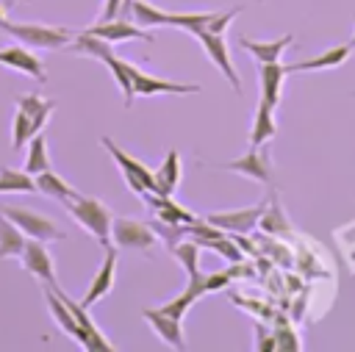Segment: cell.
Returning <instances> with one entry per match:
<instances>
[{
  "mask_svg": "<svg viewBox=\"0 0 355 352\" xmlns=\"http://www.w3.org/2000/svg\"><path fill=\"white\" fill-rule=\"evenodd\" d=\"M3 30L14 36L19 44L31 50H61L72 42V33L61 25H42V22H3Z\"/></svg>",
  "mask_w": 355,
  "mask_h": 352,
  "instance_id": "cell-1",
  "label": "cell"
},
{
  "mask_svg": "<svg viewBox=\"0 0 355 352\" xmlns=\"http://www.w3.org/2000/svg\"><path fill=\"white\" fill-rule=\"evenodd\" d=\"M67 208H69L72 219H75L86 233H92L103 247L111 244V222H114V216H111V211H108V205H105L103 200L80 194L78 200L67 202Z\"/></svg>",
  "mask_w": 355,
  "mask_h": 352,
  "instance_id": "cell-2",
  "label": "cell"
},
{
  "mask_svg": "<svg viewBox=\"0 0 355 352\" xmlns=\"http://www.w3.org/2000/svg\"><path fill=\"white\" fill-rule=\"evenodd\" d=\"M103 141V147L114 155V161L119 164V172H122V177H125V183H128V188L133 191V194H139V197H144L147 191H153V172L139 161V158H133V155H128L116 141H111L108 136H103L100 139Z\"/></svg>",
  "mask_w": 355,
  "mask_h": 352,
  "instance_id": "cell-3",
  "label": "cell"
},
{
  "mask_svg": "<svg viewBox=\"0 0 355 352\" xmlns=\"http://www.w3.org/2000/svg\"><path fill=\"white\" fill-rule=\"evenodd\" d=\"M111 238L116 249H133V252H150L155 247V230L139 219L119 216L111 222Z\"/></svg>",
  "mask_w": 355,
  "mask_h": 352,
  "instance_id": "cell-4",
  "label": "cell"
},
{
  "mask_svg": "<svg viewBox=\"0 0 355 352\" xmlns=\"http://www.w3.org/2000/svg\"><path fill=\"white\" fill-rule=\"evenodd\" d=\"M3 213H6L28 238H39V241H44V244H47V241H64V230H61L53 219L42 216V213H36V211L8 205Z\"/></svg>",
  "mask_w": 355,
  "mask_h": 352,
  "instance_id": "cell-5",
  "label": "cell"
},
{
  "mask_svg": "<svg viewBox=\"0 0 355 352\" xmlns=\"http://www.w3.org/2000/svg\"><path fill=\"white\" fill-rule=\"evenodd\" d=\"M200 39V44H202V50H205V55L214 61V67L225 75V80L233 86V91L236 94H241V80H239V72H236V67H233V58H230V47H227V42H225V33H200L197 36Z\"/></svg>",
  "mask_w": 355,
  "mask_h": 352,
  "instance_id": "cell-6",
  "label": "cell"
},
{
  "mask_svg": "<svg viewBox=\"0 0 355 352\" xmlns=\"http://www.w3.org/2000/svg\"><path fill=\"white\" fill-rule=\"evenodd\" d=\"M130 80H133V97H147V94H197V83H172L164 78H155L144 72L141 67L130 64Z\"/></svg>",
  "mask_w": 355,
  "mask_h": 352,
  "instance_id": "cell-7",
  "label": "cell"
},
{
  "mask_svg": "<svg viewBox=\"0 0 355 352\" xmlns=\"http://www.w3.org/2000/svg\"><path fill=\"white\" fill-rule=\"evenodd\" d=\"M266 211V202H258V205H250V208H236V211H219V213H208L205 222L216 225L219 230L225 233H250L261 216Z\"/></svg>",
  "mask_w": 355,
  "mask_h": 352,
  "instance_id": "cell-8",
  "label": "cell"
},
{
  "mask_svg": "<svg viewBox=\"0 0 355 352\" xmlns=\"http://www.w3.org/2000/svg\"><path fill=\"white\" fill-rule=\"evenodd\" d=\"M19 261H22V269H25L28 274L39 277L44 285H53V283H55V263H53V255L47 252L44 241L28 238V241H25V249H22V255H19Z\"/></svg>",
  "mask_w": 355,
  "mask_h": 352,
  "instance_id": "cell-9",
  "label": "cell"
},
{
  "mask_svg": "<svg viewBox=\"0 0 355 352\" xmlns=\"http://www.w3.org/2000/svg\"><path fill=\"white\" fill-rule=\"evenodd\" d=\"M222 169L227 172H236V175H244L250 180H258V183H272V164H269V152L261 150V147H252L250 152H244L241 158H233L227 164H222Z\"/></svg>",
  "mask_w": 355,
  "mask_h": 352,
  "instance_id": "cell-10",
  "label": "cell"
},
{
  "mask_svg": "<svg viewBox=\"0 0 355 352\" xmlns=\"http://www.w3.org/2000/svg\"><path fill=\"white\" fill-rule=\"evenodd\" d=\"M116 261H119V252H116V247H105V258H103V263H100V269L94 272V277H92V283H89V291H86V297L80 299L86 308H92L94 302H100L111 288H114V274H116Z\"/></svg>",
  "mask_w": 355,
  "mask_h": 352,
  "instance_id": "cell-11",
  "label": "cell"
},
{
  "mask_svg": "<svg viewBox=\"0 0 355 352\" xmlns=\"http://www.w3.org/2000/svg\"><path fill=\"white\" fill-rule=\"evenodd\" d=\"M0 64L17 69V72H22V75H31V78L39 80V83L47 80V69H44V64H42V61L31 53V47H25V44L3 47V50H0Z\"/></svg>",
  "mask_w": 355,
  "mask_h": 352,
  "instance_id": "cell-12",
  "label": "cell"
},
{
  "mask_svg": "<svg viewBox=\"0 0 355 352\" xmlns=\"http://www.w3.org/2000/svg\"><path fill=\"white\" fill-rule=\"evenodd\" d=\"M141 316L147 319V324L158 333V338H161L166 346H172V349H186V341H183V324H180V319H175V316L164 313L161 308H144V310H141Z\"/></svg>",
  "mask_w": 355,
  "mask_h": 352,
  "instance_id": "cell-13",
  "label": "cell"
},
{
  "mask_svg": "<svg viewBox=\"0 0 355 352\" xmlns=\"http://www.w3.org/2000/svg\"><path fill=\"white\" fill-rule=\"evenodd\" d=\"M89 33H94V36H100V39H105V42H128V39H141V42H153V36L144 30V28H139L136 22H130V19H108V22H94L92 28H86Z\"/></svg>",
  "mask_w": 355,
  "mask_h": 352,
  "instance_id": "cell-14",
  "label": "cell"
},
{
  "mask_svg": "<svg viewBox=\"0 0 355 352\" xmlns=\"http://www.w3.org/2000/svg\"><path fill=\"white\" fill-rule=\"evenodd\" d=\"M144 202L150 205V211H153L155 219H161V222H172V225H191V222H197V216H194L191 211H186L180 202H175L172 194H169V197H161V194L147 191V194H144Z\"/></svg>",
  "mask_w": 355,
  "mask_h": 352,
  "instance_id": "cell-15",
  "label": "cell"
},
{
  "mask_svg": "<svg viewBox=\"0 0 355 352\" xmlns=\"http://www.w3.org/2000/svg\"><path fill=\"white\" fill-rule=\"evenodd\" d=\"M352 47L349 44H336L313 58H302V61H294V64H286V72H313V69H333V67H341L347 58H349Z\"/></svg>",
  "mask_w": 355,
  "mask_h": 352,
  "instance_id": "cell-16",
  "label": "cell"
},
{
  "mask_svg": "<svg viewBox=\"0 0 355 352\" xmlns=\"http://www.w3.org/2000/svg\"><path fill=\"white\" fill-rule=\"evenodd\" d=\"M286 67L280 61H272V64H261L258 69V80H261V100L272 108H277L280 103V91H283V80H286Z\"/></svg>",
  "mask_w": 355,
  "mask_h": 352,
  "instance_id": "cell-17",
  "label": "cell"
},
{
  "mask_svg": "<svg viewBox=\"0 0 355 352\" xmlns=\"http://www.w3.org/2000/svg\"><path fill=\"white\" fill-rule=\"evenodd\" d=\"M153 194H161V197H169L178 183H180V155L178 150H169L158 166V172H153Z\"/></svg>",
  "mask_w": 355,
  "mask_h": 352,
  "instance_id": "cell-18",
  "label": "cell"
},
{
  "mask_svg": "<svg viewBox=\"0 0 355 352\" xmlns=\"http://www.w3.org/2000/svg\"><path fill=\"white\" fill-rule=\"evenodd\" d=\"M294 42V36L291 33H286V36H280V39H275V42H255V39H247V36H241L239 39V44L258 61V64H272V61H280V55L286 53V47Z\"/></svg>",
  "mask_w": 355,
  "mask_h": 352,
  "instance_id": "cell-19",
  "label": "cell"
},
{
  "mask_svg": "<svg viewBox=\"0 0 355 352\" xmlns=\"http://www.w3.org/2000/svg\"><path fill=\"white\" fill-rule=\"evenodd\" d=\"M277 136V122H275V108L266 105L263 100L255 108V119H252V130H250V144L252 147H263L269 139Z\"/></svg>",
  "mask_w": 355,
  "mask_h": 352,
  "instance_id": "cell-20",
  "label": "cell"
},
{
  "mask_svg": "<svg viewBox=\"0 0 355 352\" xmlns=\"http://www.w3.org/2000/svg\"><path fill=\"white\" fill-rule=\"evenodd\" d=\"M17 108L31 116L33 130L39 133V130L47 125L50 114L55 111V100H44L42 94H19V97H17Z\"/></svg>",
  "mask_w": 355,
  "mask_h": 352,
  "instance_id": "cell-21",
  "label": "cell"
},
{
  "mask_svg": "<svg viewBox=\"0 0 355 352\" xmlns=\"http://www.w3.org/2000/svg\"><path fill=\"white\" fill-rule=\"evenodd\" d=\"M36 191H42V194H47V197H53V200H58V202H64V205L80 197V191H75L64 177H58V175L50 172V169H44V172L36 175Z\"/></svg>",
  "mask_w": 355,
  "mask_h": 352,
  "instance_id": "cell-22",
  "label": "cell"
},
{
  "mask_svg": "<svg viewBox=\"0 0 355 352\" xmlns=\"http://www.w3.org/2000/svg\"><path fill=\"white\" fill-rule=\"evenodd\" d=\"M44 302H47V308H50V316L55 319V324L67 333V335H72L75 341H78V335H80V324H78V319L72 316V310L64 305V299L50 288V285H44Z\"/></svg>",
  "mask_w": 355,
  "mask_h": 352,
  "instance_id": "cell-23",
  "label": "cell"
},
{
  "mask_svg": "<svg viewBox=\"0 0 355 352\" xmlns=\"http://www.w3.org/2000/svg\"><path fill=\"white\" fill-rule=\"evenodd\" d=\"M25 241H28V236L3 213L0 216V261L3 258H19L25 249Z\"/></svg>",
  "mask_w": 355,
  "mask_h": 352,
  "instance_id": "cell-24",
  "label": "cell"
},
{
  "mask_svg": "<svg viewBox=\"0 0 355 352\" xmlns=\"http://www.w3.org/2000/svg\"><path fill=\"white\" fill-rule=\"evenodd\" d=\"M36 191V177L25 169H0V194H33Z\"/></svg>",
  "mask_w": 355,
  "mask_h": 352,
  "instance_id": "cell-25",
  "label": "cell"
},
{
  "mask_svg": "<svg viewBox=\"0 0 355 352\" xmlns=\"http://www.w3.org/2000/svg\"><path fill=\"white\" fill-rule=\"evenodd\" d=\"M44 169H50V152H47V139H44V133L39 130V133H33V136L28 139L25 172H31V175L36 177V175L44 172Z\"/></svg>",
  "mask_w": 355,
  "mask_h": 352,
  "instance_id": "cell-26",
  "label": "cell"
},
{
  "mask_svg": "<svg viewBox=\"0 0 355 352\" xmlns=\"http://www.w3.org/2000/svg\"><path fill=\"white\" fill-rule=\"evenodd\" d=\"M214 14H216V11H186V14H172V22H169V25H172V28H180V30H186V33H191V36H200V33L208 30Z\"/></svg>",
  "mask_w": 355,
  "mask_h": 352,
  "instance_id": "cell-27",
  "label": "cell"
},
{
  "mask_svg": "<svg viewBox=\"0 0 355 352\" xmlns=\"http://www.w3.org/2000/svg\"><path fill=\"white\" fill-rule=\"evenodd\" d=\"M169 252H172V258H175V261H180V263H183L186 274L200 272V244H197L194 238H191V241H178Z\"/></svg>",
  "mask_w": 355,
  "mask_h": 352,
  "instance_id": "cell-28",
  "label": "cell"
},
{
  "mask_svg": "<svg viewBox=\"0 0 355 352\" xmlns=\"http://www.w3.org/2000/svg\"><path fill=\"white\" fill-rule=\"evenodd\" d=\"M153 230L166 241L169 249H172L178 241H183V238L189 236V225H172V222H161V219L153 225Z\"/></svg>",
  "mask_w": 355,
  "mask_h": 352,
  "instance_id": "cell-29",
  "label": "cell"
},
{
  "mask_svg": "<svg viewBox=\"0 0 355 352\" xmlns=\"http://www.w3.org/2000/svg\"><path fill=\"white\" fill-rule=\"evenodd\" d=\"M205 247L216 249V255H222V258H225V261H230V263H241V261H244V255H241L239 244H233V241L227 238V233H225V236H219V238H214V241H208Z\"/></svg>",
  "mask_w": 355,
  "mask_h": 352,
  "instance_id": "cell-30",
  "label": "cell"
},
{
  "mask_svg": "<svg viewBox=\"0 0 355 352\" xmlns=\"http://www.w3.org/2000/svg\"><path fill=\"white\" fill-rule=\"evenodd\" d=\"M239 14H241V6L227 8V11H216V14H214V19H211V25H208V33H225V30H227V25H230Z\"/></svg>",
  "mask_w": 355,
  "mask_h": 352,
  "instance_id": "cell-31",
  "label": "cell"
},
{
  "mask_svg": "<svg viewBox=\"0 0 355 352\" xmlns=\"http://www.w3.org/2000/svg\"><path fill=\"white\" fill-rule=\"evenodd\" d=\"M230 269L227 272H211V274H205V291L211 294V291H219V288H225L227 283H230Z\"/></svg>",
  "mask_w": 355,
  "mask_h": 352,
  "instance_id": "cell-32",
  "label": "cell"
},
{
  "mask_svg": "<svg viewBox=\"0 0 355 352\" xmlns=\"http://www.w3.org/2000/svg\"><path fill=\"white\" fill-rule=\"evenodd\" d=\"M255 349H258V352H272V349H277V338H275V335H269V333H263V327H258Z\"/></svg>",
  "mask_w": 355,
  "mask_h": 352,
  "instance_id": "cell-33",
  "label": "cell"
},
{
  "mask_svg": "<svg viewBox=\"0 0 355 352\" xmlns=\"http://www.w3.org/2000/svg\"><path fill=\"white\" fill-rule=\"evenodd\" d=\"M275 338H277V349H300V344H297V335H294V333H288V330H280V333H275Z\"/></svg>",
  "mask_w": 355,
  "mask_h": 352,
  "instance_id": "cell-34",
  "label": "cell"
},
{
  "mask_svg": "<svg viewBox=\"0 0 355 352\" xmlns=\"http://www.w3.org/2000/svg\"><path fill=\"white\" fill-rule=\"evenodd\" d=\"M3 22H6V6H0V28H3Z\"/></svg>",
  "mask_w": 355,
  "mask_h": 352,
  "instance_id": "cell-35",
  "label": "cell"
},
{
  "mask_svg": "<svg viewBox=\"0 0 355 352\" xmlns=\"http://www.w3.org/2000/svg\"><path fill=\"white\" fill-rule=\"evenodd\" d=\"M349 47H352V50H355V33H352V39H349Z\"/></svg>",
  "mask_w": 355,
  "mask_h": 352,
  "instance_id": "cell-36",
  "label": "cell"
}]
</instances>
